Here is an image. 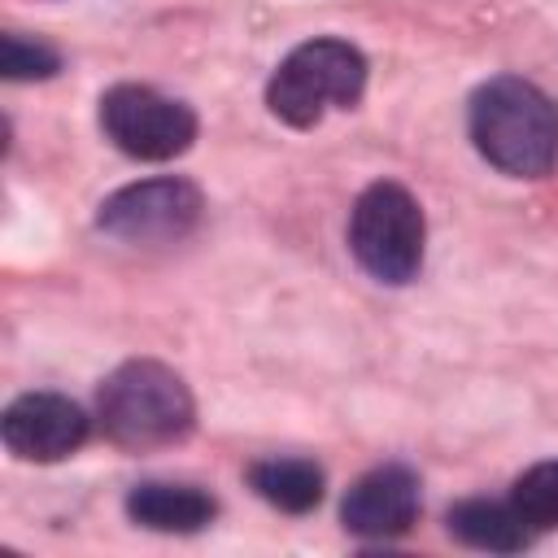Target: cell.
I'll return each mask as SVG.
<instances>
[{
  "label": "cell",
  "mask_w": 558,
  "mask_h": 558,
  "mask_svg": "<svg viewBox=\"0 0 558 558\" xmlns=\"http://www.w3.org/2000/svg\"><path fill=\"white\" fill-rule=\"evenodd\" d=\"M0 436L22 462H61L87 440V414L61 392H22L4 410Z\"/></svg>",
  "instance_id": "cell-7"
},
{
  "label": "cell",
  "mask_w": 558,
  "mask_h": 558,
  "mask_svg": "<svg viewBox=\"0 0 558 558\" xmlns=\"http://www.w3.org/2000/svg\"><path fill=\"white\" fill-rule=\"evenodd\" d=\"M201 187L187 179H140L100 201L96 227L126 244H170L201 222Z\"/></svg>",
  "instance_id": "cell-6"
},
{
  "label": "cell",
  "mask_w": 558,
  "mask_h": 558,
  "mask_svg": "<svg viewBox=\"0 0 558 558\" xmlns=\"http://www.w3.org/2000/svg\"><path fill=\"white\" fill-rule=\"evenodd\" d=\"M96 418L122 449H161L192 432L196 401L187 384L161 362H122L96 392Z\"/></svg>",
  "instance_id": "cell-2"
},
{
  "label": "cell",
  "mask_w": 558,
  "mask_h": 558,
  "mask_svg": "<svg viewBox=\"0 0 558 558\" xmlns=\"http://www.w3.org/2000/svg\"><path fill=\"white\" fill-rule=\"evenodd\" d=\"M126 514L148 532H201L218 514V501L196 484L148 480L126 493Z\"/></svg>",
  "instance_id": "cell-9"
},
{
  "label": "cell",
  "mask_w": 558,
  "mask_h": 558,
  "mask_svg": "<svg viewBox=\"0 0 558 558\" xmlns=\"http://www.w3.org/2000/svg\"><path fill=\"white\" fill-rule=\"evenodd\" d=\"M423 209L418 201L392 183H371L349 214V248L357 266L379 283H410L423 266Z\"/></svg>",
  "instance_id": "cell-4"
},
{
  "label": "cell",
  "mask_w": 558,
  "mask_h": 558,
  "mask_svg": "<svg viewBox=\"0 0 558 558\" xmlns=\"http://www.w3.org/2000/svg\"><path fill=\"white\" fill-rule=\"evenodd\" d=\"M248 484L283 514H305L323 501V471L310 458H262L248 466Z\"/></svg>",
  "instance_id": "cell-11"
},
{
  "label": "cell",
  "mask_w": 558,
  "mask_h": 558,
  "mask_svg": "<svg viewBox=\"0 0 558 558\" xmlns=\"http://www.w3.org/2000/svg\"><path fill=\"white\" fill-rule=\"evenodd\" d=\"M100 131L135 161H170L192 148L196 113L140 83H118L100 96Z\"/></svg>",
  "instance_id": "cell-5"
},
{
  "label": "cell",
  "mask_w": 558,
  "mask_h": 558,
  "mask_svg": "<svg viewBox=\"0 0 558 558\" xmlns=\"http://www.w3.org/2000/svg\"><path fill=\"white\" fill-rule=\"evenodd\" d=\"M510 506L523 514V523L532 532H549L558 527V462H536L527 466L514 488H510Z\"/></svg>",
  "instance_id": "cell-12"
},
{
  "label": "cell",
  "mask_w": 558,
  "mask_h": 558,
  "mask_svg": "<svg viewBox=\"0 0 558 558\" xmlns=\"http://www.w3.org/2000/svg\"><path fill=\"white\" fill-rule=\"evenodd\" d=\"M475 153L514 179H541L558 161V105L519 74H497L471 96Z\"/></svg>",
  "instance_id": "cell-1"
},
{
  "label": "cell",
  "mask_w": 558,
  "mask_h": 558,
  "mask_svg": "<svg viewBox=\"0 0 558 558\" xmlns=\"http://www.w3.org/2000/svg\"><path fill=\"white\" fill-rule=\"evenodd\" d=\"M414 519H418V475L401 462L366 471L362 480H353V488L340 501L344 532H353L362 541L401 536V532H410Z\"/></svg>",
  "instance_id": "cell-8"
},
{
  "label": "cell",
  "mask_w": 558,
  "mask_h": 558,
  "mask_svg": "<svg viewBox=\"0 0 558 558\" xmlns=\"http://www.w3.org/2000/svg\"><path fill=\"white\" fill-rule=\"evenodd\" d=\"M366 92V57L349 39H310L292 48L266 83V109L288 126H318L331 109H353Z\"/></svg>",
  "instance_id": "cell-3"
},
{
  "label": "cell",
  "mask_w": 558,
  "mask_h": 558,
  "mask_svg": "<svg viewBox=\"0 0 558 558\" xmlns=\"http://www.w3.org/2000/svg\"><path fill=\"white\" fill-rule=\"evenodd\" d=\"M0 70L13 83H31V78H52L61 70L57 48H48L44 39H26L17 31L0 35Z\"/></svg>",
  "instance_id": "cell-13"
},
{
  "label": "cell",
  "mask_w": 558,
  "mask_h": 558,
  "mask_svg": "<svg viewBox=\"0 0 558 558\" xmlns=\"http://www.w3.org/2000/svg\"><path fill=\"white\" fill-rule=\"evenodd\" d=\"M449 536H458L471 549H488V554H519L532 541V527L523 523V514L510 501H488V497H471L458 501L449 510Z\"/></svg>",
  "instance_id": "cell-10"
}]
</instances>
